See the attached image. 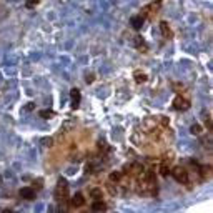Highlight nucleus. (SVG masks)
<instances>
[{"mask_svg": "<svg viewBox=\"0 0 213 213\" xmlns=\"http://www.w3.org/2000/svg\"><path fill=\"white\" fill-rule=\"evenodd\" d=\"M135 47H138V48H140V50H147V45L145 43H143V38H142V37H135Z\"/></svg>", "mask_w": 213, "mask_h": 213, "instance_id": "nucleus-11", "label": "nucleus"}, {"mask_svg": "<svg viewBox=\"0 0 213 213\" xmlns=\"http://www.w3.org/2000/svg\"><path fill=\"white\" fill-rule=\"evenodd\" d=\"M20 196H22L23 200H35V190L30 187H25L20 190Z\"/></svg>", "mask_w": 213, "mask_h": 213, "instance_id": "nucleus-6", "label": "nucleus"}, {"mask_svg": "<svg viewBox=\"0 0 213 213\" xmlns=\"http://www.w3.org/2000/svg\"><path fill=\"white\" fill-rule=\"evenodd\" d=\"M202 130H203V127L200 125V123H193V125L190 127V132L193 133V135H200V133H202Z\"/></svg>", "mask_w": 213, "mask_h": 213, "instance_id": "nucleus-12", "label": "nucleus"}, {"mask_svg": "<svg viewBox=\"0 0 213 213\" xmlns=\"http://www.w3.org/2000/svg\"><path fill=\"white\" fill-rule=\"evenodd\" d=\"M34 107H35V103H34V102H30V103H27V105H25V112H32V110H34Z\"/></svg>", "mask_w": 213, "mask_h": 213, "instance_id": "nucleus-18", "label": "nucleus"}, {"mask_svg": "<svg viewBox=\"0 0 213 213\" xmlns=\"http://www.w3.org/2000/svg\"><path fill=\"white\" fill-rule=\"evenodd\" d=\"M42 183H43L42 180H38V182H35V187H37V188H42Z\"/></svg>", "mask_w": 213, "mask_h": 213, "instance_id": "nucleus-20", "label": "nucleus"}, {"mask_svg": "<svg viewBox=\"0 0 213 213\" xmlns=\"http://www.w3.org/2000/svg\"><path fill=\"white\" fill-rule=\"evenodd\" d=\"M85 78H87V80H85V82H87V83H92V82H93V78H95V77H93V75H90V73H88V75L85 77Z\"/></svg>", "mask_w": 213, "mask_h": 213, "instance_id": "nucleus-19", "label": "nucleus"}, {"mask_svg": "<svg viewBox=\"0 0 213 213\" xmlns=\"http://www.w3.org/2000/svg\"><path fill=\"white\" fill-rule=\"evenodd\" d=\"M40 117L42 118H52L53 115H55V113L52 112V110H40V113H38Z\"/></svg>", "mask_w": 213, "mask_h": 213, "instance_id": "nucleus-14", "label": "nucleus"}, {"mask_svg": "<svg viewBox=\"0 0 213 213\" xmlns=\"http://www.w3.org/2000/svg\"><path fill=\"white\" fill-rule=\"evenodd\" d=\"M160 173H162V177H168V173H170L168 167H167V165H160Z\"/></svg>", "mask_w": 213, "mask_h": 213, "instance_id": "nucleus-17", "label": "nucleus"}, {"mask_svg": "<svg viewBox=\"0 0 213 213\" xmlns=\"http://www.w3.org/2000/svg\"><path fill=\"white\" fill-rule=\"evenodd\" d=\"M70 205L73 208H78V207H83L85 205V198H83V195L82 193H75L72 196V200H70Z\"/></svg>", "mask_w": 213, "mask_h": 213, "instance_id": "nucleus-5", "label": "nucleus"}, {"mask_svg": "<svg viewBox=\"0 0 213 213\" xmlns=\"http://www.w3.org/2000/svg\"><path fill=\"white\" fill-rule=\"evenodd\" d=\"M135 80H137V83H143V82L148 80V77H147V73L137 72V73H135Z\"/></svg>", "mask_w": 213, "mask_h": 213, "instance_id": "nucleus-10", "label": "nucleus"}, {"mask_svg": "<svg viewBox=\"0 0 213 213\" xmlns=\"http://www.w3.org/2000/svg\"><path fill=\"white\" fill-rule=\"evenodd\" d=\"M162 123L167 125V123H168V118H167V117H162Z\"/></svg>", "mask_w": 213, "mask_h": 213, "instance_id": "nucleus-21", "label": "nucleus"}, {"mask_svg": "<svg viewBox=\"0 0 213 213\" xmlns=\"http://www.w3.org/2000/svg\"><path fill=\"white\" fill-rule=\"evenodd\" d=\"M90 195H92L95 200H100L102 198V190H98V188H92V190H90Z\"/></svg>", "mask_w": 213, "mask_h": 213, "instance_id": "nucleus-15", "label": "nucleus"}, {"mask_svg": "<svg viewBox=\"0 0 213 213\" xmlns=\"http://www.w3.org/2000/svg\"><path fill=\"white\" fill-rule=\"evenodd\" d=\"M160 30H162V34H163V37H165V38H171V35H173L167 22H160Z\"/></svg>", "mask_w": 213, "mask_h": 213, "instance_id": "nucleus-8", "label": "nucleus"}, {"mask_svg": "<svg viewBox=\"0 0 213 213\" xmlns=\"http://www.w3.org/2000/svg\"><path fill=\"white\" fill-rule=\"evenodd\" d=\"M70 98H72V108L75 110V108H78V105H80V90L78 88H72V92H70Z\"/></svg>", "mask_w": 213, "mask_h": 213, "instance_id": "nucleus-4", "label": "nucleus"}, {"mask_svg": "<svg viewBox=\"0 0 213 213\" xmlns=\"http://www.w3.org/2000/svg\"><path fill=\"white\" fill-rule=\"evenodd\" d=\"M55 198L58 203H65L68 200V185L65 182V178H58L55 188Z\"/></svg>", "mask_w": 213, "mask_h": 213, "instance_id": "nucleus-1", "label": "nucleus"}, {"mask_svg": "<svg viewBox=\"0 0 213 213\" xmlns=\"http://www.w3.org/2000/svg\"><path fill=\"white\" fill-rule=\"evenodd\" d=\"M173 108H175V110H178V112L188 110V108H190V102H188L185 97L177 95V97H175V100H173Z\"/></svg>", "mask_w": 213, "mask_h": 213, "instance_id": "nucleus-3", "label": "nucleus"}, {"mask_svg": "<svg viewBox=\"0 0 213 213\" xmlns=\"http://www.w3.org/2000/svg\"><path fill=\"white\" fill-rule=\"evenodd\" d=\"M38 3H40V0H27V2H25V7H27V9H34V7L38 5Z\"/></svg>", "mask_w": 213, "mask_h": 213, "instance_id": "nucleus-16", "label": "nucleus"}, {"mask_svg": "<svg viewBox=\"0 0 213 213\" xmlns=\"http://www.w3.org/2000/svg\"><path fill=\"white\" fill-rule=\"evenodd\" d=\"M92 210L93 211H105L107 210V205H105V202L103 200H95V202L92 203Z\"/></svg>", "mask_w": 213, "mask_h": 213, "instance_id": "nucleus-7", "label": "nucleus"}, {"mask_svg": "<svg viewBox=\"0 0 213 213\" xmlns=\"http://www.w3.org/2000/svg\"><path fill=\"white\" fill-rule=\"evenodd\" d=\"M130 25H132V28H135V30H140L143 27V17H133L130 20Z\"/></svg>", "mask_w": 213, "mask_h": 213, "instance_id": "nucleus-9", "label": "nucleus"}, {"mask_svg": "<svg viewBox=\"0 0 213 213\" xmlns=\"http://www.w3.org/2000/svg\"><path fill=\"white\" fill-rule=\"evenodd\" d=\"M171 175H173V178L177 180L180 183H187L188 182V173L187 170L183 168V167H175L173 170H171Z\"/></svg>", "mask_w": 213, "mask_h": 213, "instance_id": "nucleus-2", "label": "nucleus"}, {"mask_svg": "<svg viewBox=\"0 0 213 213\" xmlns=\"http://www.w3.org/2000/svg\"><path fill=\"white\" fill-rule=\"evenodd\" d=\"M110 180H112V182H120L122 180V171H112V173H110Z\"/></svg>", "mask_w": 213, "mask_h": 213, "instance_id": "nucleus-13", "label": "nucleus"}]
</instances>
